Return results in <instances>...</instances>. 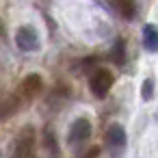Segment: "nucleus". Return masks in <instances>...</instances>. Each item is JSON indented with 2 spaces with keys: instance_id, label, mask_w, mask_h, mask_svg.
Instances as JSON below:
<instances>
[{
  "instance_id": "nucleus-4",
  "label": "nucleus",
  "mask_w": 158,
  "mask_h": 158,
  "mask_svg": "<svg viewBox=\"0 0 158 158\" xmlns=\"http://www.w3.org/2000/svg\"><path fill=\"white\" fill-rule=\"evenodd\" d=\"M41 89H44L41 76L31 74V76L24 78V82H22V87H20V98H22L24 102H31V100H35V98L41 93Z\"/></svg>"
},
{
  "instance_id": "nucleus-8",
  "label": "nucleus",
  "mask_w": 158,
  "mask_h": 158,
  "mask_svg": "<svg viewBox=\"0 0 158 158\" xmlns=\"http://www.w3.org/2000/svg\"><path fill=\"white\" fill-rule=\"evenodd\" d=\"M143 48L147 52H158V28L154 24L143 26Z\"/></svg>"
},
{
  "instance_id": "nucleus-7",
  "label": "nucleus",
  "mask_w": 158,
  "mask_h": 158,
  "mask_svg": "<svg viewBox=\"0 0 158 158\" xmlns=\"http://www.w3.org/2000/svg\"><path fill=\"white\" fill-rule=\"evenodd\" d=\"M20 104H22V98L20 95H9L0 102V119H9L11 115H15L20 110Z\"/></svg>"
},
{
  "instance_id": "nucleus-2",
  "label": "nucleus",
  "mask_w": 158,
  "mask_h": 158,
  "mask_svg": "<svg viewBox=\"0 0 158 158\" xmlns=\"http://www.w3.org/2000/svg\"><path fill=\"white\" fill-rule=\"evenodd\" d=\"M89 87H91V93H93L95 98L104 100V98L108 95L110 87H113V74H110L108 69H104V67H98V69L91 74V78H89Z\"/></svg>"
},
{
  "instance_id": "nucleus-15",
  "label": "nucleus",
  "mask_w": 158,
  "mask_h": 158,
  "mask_svg": "<svg viewBox=\"0 0 158 158\" xmlns=\"http://www.w3.org/2000/svg\"><path fill=\"white\" fill-rule=\"evenodd\" d=\"M0 158H2V156H0Z\"/></svg>"
},
{
  "instance_id": "nucleus-11",
  "label": "nucleus",
  "mask_w": 158,
  "mask_h": 158,
  "mask_svg": "<svg viewBox=\"0 0 158 158\" xmlns=\"http://www.w3.org/2000/svg\"><path fill=\"white\" fill-rule=\"evenodd\" d=\"M113 61H115L117 65L123 63V41H117V46H115V50H113Z\"/></svg>"
},
{
  "instance_id": "nucleus-14",
  "label": "nucleus",
  "mask_w": 158,
  "mask_h": 158,
  "mask_svg": "<svg viewBox=\"0 0 158 158\" xmlns=\"http://www.w3.org/2000/svg\"><path fill=\"white\" fill-rule=\"evenodd\" d=\"M156 119H158V110H156Z\"/></svg>"
},
{
  "instance_id": "nucleus-13",
  "label": "nucleus",
  "mask_w": 158,
  "mask_h": 158,
  "mask_svg": "<svg viewBox=\"0 0 158 158\" xmlns=\"http://www.w3.org/2000/svg\"><path fill=\"white\" fill-rule=\"evenodd\" d=\"M0 35H2V24H0Z\"/></svg>"
},
{
  "instance_id": "nucleus-12",
  "label": "nucleus",
  "mask_w": 158,
  "mask_h": 158,
  "mask_svg": "<svg viewBox=\"0 0 158 158\" xmlns=\"http://www.w3.org/2000/svg\"><path fill=\"white\" fill-rule=\"evenodd\" d=\"M98 156H100V149H98V147H91V149H89L82 158H98Z\"/></svg>"
},
{
  "instance_id": "nucleus-6",
  "label": "nucleus",
  "mask_w": 158,
  "mask_h": 158,
  "mask_svg": "<svg viewBox=\"0 0 158 158\" xmlns=\"http://www.w3.org/2000/svg\"><path fill=\"white\" fill-rule=\"evenodd\" d=\"M15 44L24 50V52H31L39 46V39H37V31L33 26H22L15 35Z\"/></svg>"
},
{
  "instance_id": "nucleus-1",
  "label": "nucleus",
  "mask_w": 158,
  "mask_h": 158,
  "mask_svg": "<svg viewBox=\"0 0 158 158\" xmlns=\"http://www.w3.org/2000/svg\"><path fill=\"white\" fill-rule=\"evenodd\" d=\"M35 141H37V136H35L33 126H24L13 141L11 158H31L33 152H35Z\"/></svg>"
},
{
  "instance_id": "nucleus-10",
  "label": "nucleus",
  "mask_w": 158,
  "mask_h": 158,
  "mask_svg": "<svg viewBox=\"0 0 158 158\" xmlns=\"http://www.w3.org/2000/svg\"><path fill=\"white\" fill-rule=\"evenodd\" d=\"M141 95H143V100H152V95H154V80H152V78H145V80H143Z\"/></svg>"
},
{
  "instance_id": "nucleus-3",
  "label": "nucleus",
  "mask_w": 158,
  "mask_h": 158,
  "mask_svg": "<svg viewBox=\"0 0 158 158\" xmlns=\"http://www.w3.org/2000/svg\"><path fill=\"white\" fill-rule=\"evenodd\" d=\"M104 141H106V145H108V149L117 156L123 147H126V130L119 126V123H113V126H108V130H106V134H104Z\"/></svg>"
},
{
  "instance_id": "nucleus-9",
  "label": "nucleus",
  "mask_w": 158,
  "mask_h": 158,
  "mask_svg": "<svg viewBox=\"0 0 158 158\" xmlns=\"http://www.w3.org/2000/svg\"><path fill=\"white\" fill-rule=\"evenodd\" d=\"M110 7L123 18V20H132L134 13H136V7H134V0H108Z\"/></svg>"
},
{
  "instance_id": "nucleus-5",
  "label": "nucleus",
  "mask_w": 158,
  "mask_h": 158,
  "mask_svg": "<svg viewBox=\"0 0 158 158\" xmlns=\"http://www.w3.org/2000/svg\"><path fill=\"white\" fill-rule=\"evenodd\" d=\"M91 121L87 119V117H80V119H76L74 123H72V128H69V143L72 145H80V143H85L89 136H91Z\"/></svg>"
}]
</instances>
